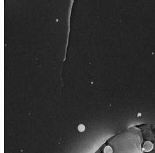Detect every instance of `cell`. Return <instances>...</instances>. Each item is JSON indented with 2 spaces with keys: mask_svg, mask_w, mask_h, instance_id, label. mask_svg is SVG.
Instances as JSON below:
<instances>
[{
  "mask_svg": "<svg viewBox=\"0 0 155 153\" xmlns=\"http://www.w3.org/2000/svg\"><path fill=\"white\" fill-rule=\"evenodd\" d=\"M142 142L141 130L133 126L114 136L109 145L112 147L113 153H143Z\"/></svg>",
  "mask_w": 155,
  "mask_h": 153,
  "instance_id": "obj_1",
  "label": "cell"
},
{
  "mask_svg": "<svg viewBox=\"0 0 155 153\" xmlns=\"http://www.w3.org/2000/svg\"><path fill=\"white\" fill-rule=\"evenodd\" d=\"M154 149V145L150 141H146L142 146V150L145 153L152 151Z\"/></svg>",
  "mask_w": 155,
  "mask_h": 153,
  "instance_id": "obj_2",
  "label": "cell"
},
{
  "mask_svg": "<svg viewBox=\"0 0 155 153\" xmlns=\"http://www.w3.org/2000/svg\"><path fill=\"white\" fill-rule=\"evenodd\" d=\"M113 148L110 145L106 146L104 150V153H113Z\"/></svg>",
  "mask_w": 155,
  "mask_h": 153,
  "instance_id": "obj_3",
  "label": "cell"
},
{
  "mask_svg": "<svg viewBox=\"0 0 155 153\" xmlns=\"http://www.w3.org/2000/svg\"><path fill=\"white\" fill-rule=\"evenodd\" d=\"M155 153V149L154 148L152 151L150 152H148V153Z\"/></svg>",
  "mask_w": 155,
  "mask_h": 153,
  "instance_id": "obj_4",
  "label": "cell"
}]
</instances>
